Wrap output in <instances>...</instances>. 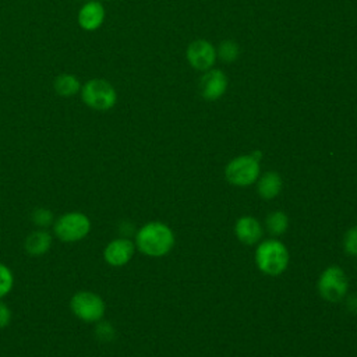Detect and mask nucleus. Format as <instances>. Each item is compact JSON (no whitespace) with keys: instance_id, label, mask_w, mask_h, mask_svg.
Instances as JSON below:
<instances>
[{"instance_id":"f257e3e1","label":"nucleus","mask_w":357,"mask_h":357,"mask_svg":"<svg viewBox=\"0 0 357 357\" xmlns=\"http://www.w3.org/2000/svg\"><path fill=\"white\" fill-rule=\"evenodd\" d=\"M174 233L163 222H148L135 233V247L145 255L159 258L174 247Z\"/></svg>"},{"instance_id":"f03ea898","label":"nucleus","mask_w":357,"mask_h":357,"mask_svg":"<svg viewBox=\"0 0 357 357\" xmlns=\"http://www.w3.org/2000/svg\"><path fill=\"white\" fill-rule=\"evenodd\" d=\"M257 268L268 276L282 275L289 265V250L280 240L268 238L258 243L255 250Z\"/></svg>"},{"instance_id":"7ed1b4c3","label":"nucleus","mask_w":357,"mask_h":357,"mask_svg":"<svg viewBox=\"0 0 357 357\" xmlns=\"http://www.w3.org/2000/svg\"><path fill=\"white\" fill-rule=\"evenodd\" d=\"M81 99L92 110L107 112L117 102L114 86L105 78H91L81 86Z\"/></svg>"},{"instance_id":"20e7f679","label":"nucleus","mask_w":357,"mask_h":357,"mask_svg":"<svg viewBox=\"0 0 357 357\" xmlns=\"http://www.w3.org/2000/svg\"><path fill=\"white\" fill-rule=\"evenodd\" d=\"M259 176V159H257L252 153L237 156L231 159L225 167L226 180L236 187H248L257 183Z\"/></svg>"},{"instance_id":"39448f33","label":"nucleus","mask_w":357,"mask_h":357,"mask_svg":"<svg viewBox=\"0 0 357 357\" xmlns=\"http://www.w3.org/2000/svg\"><path fill=\"white\" fill-rule=\"evenodd\" d=\"M53 231L60 241L75 243L88 236L91 231V220L82 212H68L56 219Z\"/></svg>"},{"instance_id":"423d86ee","label":"nucleus","mask_w":357,"mask_h":357,"mask_svg":"<svg viewBox=\"0 0 357 357\" xmlns=\"http://www.w3.org/2000/svg\"><path fill=\"white\" fill-rule=\"evenodd\" d=\"M317 289L324 300L337 303L347 294L349 279L340 266L331 265L321 272Z\"/></svg>"},{"instance_id":"0eeeda50","label":"nucleus","mask_w":357,"mask_h":357,"mask_svg":"<svg viewBox=\"0 0 357 357\" xmlns=\"http://www.w3.org/2000/svg\"><path fill=\"white\" fill-rule=\"evenodd\" d=\"M70 308L73 314L84 322H98L103 318L106 305L103 298L93 291H78L71 297Z\"/></svg>"},{"instance_id":"6e6552de","label":"nucleus","mask_w":357,"mask_h":357,"mask_svg":"<svg viewBox=\"0 0 357 357\" xmlns=\"http://www.w3.org/2000/svg\"><path fill=\"white\" fill-rule=\"evenodd\" d=\"M185 57L192 68L206 71L215 64L218 54L215 46L209 40L197 39L187 46Z\"/></svg>"},{"instance_id":"1a4fd4ad","label":"nucleus","mask_w":357,"mask_h":357,"mask_svg":"<svg viewBox=\"0 0 357 357\" xmlns=\"http://www.w3.org/2000/svg\"><path fill=\"white\" fill-rule=\"evenodd\" d=\"M229 81L223 71L209 68L199 79V93L205 100L213 102L222 98L227 89Z\"/></svg>"},{"instance_id":"9d476101","label":"nucleus","mask_w":357,"mask_h":357,"mask_svg":"<svg viewBox=\"0 0 357 357\" xmlns=\"http://www.w3.org/2000/svg\"><path fill=\"white\" fill-rule=\"evenodd\" d=\"M135 243L127 237H119L112 240L103 251L105 261L112 266H124L127 265L135 252Z\"/></svg>"},{"instance_id":"9b49d317","label":"nucleus","mask_w":357,"mask_h":357,"mask_svg":"<svg viewBox=\"0 0 357 357\" xmlns=\"http://www.w3.org/2000/svg\"><path fill=\"white\" fill-rule=\"evenodd\" d=\"M105 7L100 0H89L81 6L77 14V22L81 29L92 32L102 26L105 21Z\"/></svg>"},{"instance_id":"f8f14e48","label":"nucleus","mask_w":357,"mask_h":357,"mask_svg":"<svg viewBox=\"0 0 357 357\" xmlns=\"http://www.w3.org/2000/svg\"><path fill=\"white\" fill-rule=\"evenodd\" d=\"M234 234L240 243L245 245L258 244L262 238L264 229L261 222L250 215H244L236 220L234 225Z\"/></svg>"},{"instance_id":"ddd939ff","label":"nucleus","mask_w":357,"mask_h":357,"mask_svg":"<svg viewBox=\"0 0 357 357\" xmlns=\"http://www.w3.org/2000/svg\"><path fill=\"white\" fill-rule=\"evenodd\" d=\"M283 187L282 177L276 172H265L257 180V191L262 199L276 198Z\"/></svg>"},{"instance_id":"4468645a","label":"nucleus","mask_w":357,"mask_h":357,"mask_svg":"<svg viewBox=\"0 0 357 357\" xmlns=\"http://www.w3.org/2000/svg\"><path fill=\"white\" fill-rule=\"evenodd\" d=\"M50 245H52V236L45 229L32 231L25 238V244H24L25 251L33 257L46 254L50 250Z\"/></svg>"},{"instance_id":"2eb2a0df","label":"nucleus","mask_w":357,"mask_h":357,"mask_svg":"<svg viewBox=\"0 0 357 357\" xmlns=\"http://www.w3.org/2000/svg\"><path fill=\"white\" fill-rule=\"evenodd\" d=\"M81 86L82 85H81L78 77L74 74H68V73H63V74L57 75L53 81L54 92L63 98H71V96L77 95L81 91Z\"/></svg>"},{"instance_id":"dca6fc26","label":"nucleus","mask_w":357,"mask_h":357,"mask_svg":"<svg viewBox=\"0 0 357 357\" xmlns=\"http://www.w3.org/2000/svg\"><path fill=\"white\" fill-rule=\"evenodd\" d=\"M265 227L272 236H282L289 227V216L282 211H273L266 216Z\"/></svg>"},{"instance_id":"f3484780","label":"nucleus","mask_w":357,"mask_h":357,"mask_svg":"<svg viewBox=\"0 0 357 357\" xmlns=\"http://www.w3.org/2000/svg\"><path fill=\"white\" fill-rule=\"evenodd\" d=\"M238 53H240V49H238V45L234 42V40H223L220 42L218 50H216V54L220 60L226 61V63H231L234 61L237 57H238Z\"/></svg>"},{"instance_id":"a211bd4d","label":"nucleus","mask_w":357,"mask_h":357,"mask_svg":"<svg viewBox=\"0 0 357 357\" xmlns=\"http://www.w3.org/2000/svg\"><path fill=\"white\" fill-rule=\"evenodd\" d=\"M14 286V275L11 269L0 262V298L7 296Z\"/></svg>"},{"instance_id":"6ab92c4d","label":"nucleus","mask_w":357,"mask_h":357,"mask_svg":"<svg viewBox=\"0 0 357 357\" xmlns=\"http://www.w3.org/2000/svg\"><path fill=\"white\" fill-rule=\"evenodd\" d=\"M343 250L351 257H357V225L350 227L343 236Z\"/></svg>"},{"instance_id":"aec40b11","label":"nucleus","mask_w":357,"mask_h":357,"mask_svg":"<svg viewBox=\"0 0 357 357\" xmlns=\"http://www.w3.org/2000/svg\"><path fill=\"white\" fill-rule=\"evenodd\" d=\"M32 222L38 227H47L53 222V213L47 208H38L32 212Z\"/></svg>"},{"instance_id":"412c9836","label":"nucleus","mask_w":357,"mask_h":357,"mask_svg":"<svg viewBox=\"0 0 357 357\" xmlns=\"http://www.w3.org/2000/svg\"><path fill=\"white\" fill-rule=\"evenodd\" d=\"M96 336L100 339V340H105V342H109L113 339L114 336V329L110 324L107 322H102L98 325L96 328Z\"/></svg>"},{"instance_id":"4be33fe9","label":"nucleus","mask_w":357,"mask_h":357,"mask_svg":"<svg viewBox=\"0 0 357 357\" xmlns=\"http://www.w3.org/2000/svg\"><path fill=\"white\" fill-rule=\"evenodd\" d=\"M11 321V311L10 308L0 301V329L6 328Z\"/></svg>"},{"instance_id":"5701e85b","label":"nucleus","mask_w":357,"mask_h":357,"mask_svg":"<svg viewBox=\"0 0 357 357\" xmlns=\"http://www.w3.org/2000/svg\"><path fill=\"white\" fill-rule=\"evenodd\" d=\"M100 1H107V0H100Z\"/></svg>"}]
</instances>
